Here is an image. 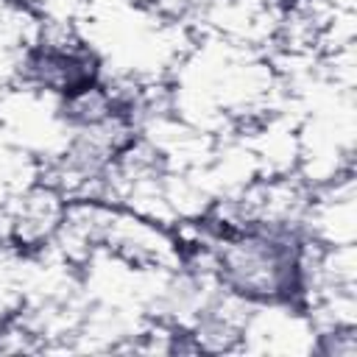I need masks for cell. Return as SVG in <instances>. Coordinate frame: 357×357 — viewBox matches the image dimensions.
<instances>
[{"mask_svg":"<svg viewBox=\"0 0 357 357\" xmlns=\"http://www.w3.org/2000/svg\"><path fill=\"white\" fill-rule=\"evenodd\" d=\"M22 78L36 89L59 95L61 100L98 84L100 61L78 42H39L22 59Z\"/></svg>","mask_w":357,"mask_h":357,"instance_id":"1","label":"cell"}]
</instances>
